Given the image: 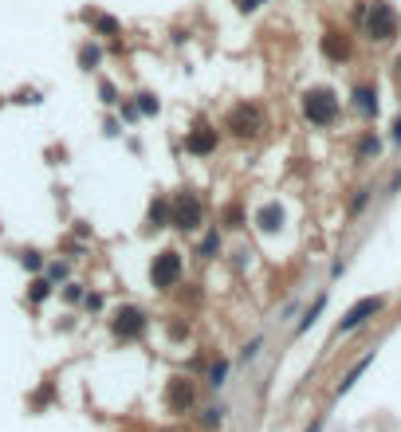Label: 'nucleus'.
<instances>
[{
  "instance_id": "obj_1",
  "label": "nucleus",
  "mask_w": 401,
  "mask_h": 432,
  "mask_svg": "<svg viewBox=\"0 0 401 432\" xmlns=\"http://www.w3.org/2000/svg\"><path fill=\"white\" fill-rule=\"evenodd\" d=\"M205 220V208H201V197L197 192H177V201H170V224L177 232H197Z\"/></svg>"
},
{
  "instance_id": "obj_2",
  "label": "nucleus",
  "mask_w": 401,
  "mask_h": 432,
  "mask_svg": "<svg viewBox=\"0 0 401 432\" xmlns=\"http://www.w3.org/2000/svg\"><path fill=\"white\" fill-rule=\"evenodd\" d=\"M303 114H307V122H315V126H330V122L339 118V98H335V91H327V87L307 91L303 95Z\"/></svg>"
},
{
  "instance_id": "obj_3",
  "label": "nucleus",
  "mask_w": 401,
  "mask_h": 432,
  "mask_svg": "<svg viewBox=\"0 0 401 432\" xmlns=\"http://www.w3.org/2000/svg\"><path fill=\"white\" fill-rule=\"evenodd\" d=\"M181 271H185L181 255L173 252V248H166V252H158L154 255V264H150V283H154L158 291H170V287L181 283Z\"/></svg>"
},
{
  "instance_id": "obj_4",
  "label": "nucleus",
  "mask_w": 401,
  "mask_h": 432,
  "mask_svg": "<svg viewBox=\"0 0 401 432\" xmlns=\"http://www.w3.org/2000/svg\"><path fill=\"white\" fill-rule=\"evenodd\" d=\"M366 36L374 39V44H386V39L398 36V16L389 4H370V12H366Z\"/></svg>"
},
{
  "instance_id": "obj_5",
  "label": "nucleus",
  "mask_w": 401,
  "mask_h": 432,
  "mask_svg": "<svg viewBox=\"0 0 401 432\" xmlns=\"http://www.w3.org/2000/svg\"><path fill=\"white\" fill-rule=\"evenodd\" d=\"M146 311H138V307H122L118 314H114V323H110V330H114V338H122V342H134V338L146 334Z\"/></svg>"
},
{
  "instance_id": "obj_6",
  "label": "nucleus",
  "mask_w": 401,
  "mask_h": 432,
  "mask_svg": "<svg viewBox=\"0 0 401 432\" xmlns=\"http://www.w3.org/2000/svg\"><path fill=\"white\" fill-rule=\"evenodd\" d=\"M386 307V299L382 295H370V299H358L350 307V311L342 314V323H339V334H350V330H358V326H366L370 318H374L377 311Z\"/></svg>"
},
{
  "instance_id": "obj_7",
  "label": "nucleus",
  "mask_w": 401,
  "mask_h": 432,
  "mask_svg": "<svg viewBox=\"0 0 401 432\" xmlns=\"http://www.w3.org/2000/svg\"><path fill=\"white\" fill-rule=\"evenodd\" d=\"M217 142H220V134L213 130V126H193V130L185 134V150L193 157H208V154H217Z\"/></svg>"
},
{
  "instance_id": "obj_8",
  "label": "nucleus",
  "mask_w": 401,
  "mask_h": 432,
  "mask_svg": "<svg viewBox=\"0 0 401 432\" xmlns=\"http://www.w3.org/2000/svg\"><path fill=\"white\" fill-rule=\"evenodd\" d=\"M236 138H252L256 130H260V110L256 107H248V102H240V107L229 114V122H224Z\"/></svg>"
},
{
  "instance_id": "obj_9",
  "label": "nucleus",
  "mask_w": 401,
  "mask_h": 432,
  "mask_svg": "<svg viewBox=\"0 0 401 432\" xmlns=\"http://www.w3.org/2000/svg\"><path fill=\"white\" fill-rule=\"evenodd\" d=\"M193 381H185V377H173L170 381V408H177V413H181V408H189L193 405Z\"/></svg>"
},
{
  "instance_id": "obj_10",
  "label": "nucleus",
  "mask_w": 401,
  "mask_h": 432,
  "mask_svg": "<svg viewBox=\"0 0 401 432\" xmlns=\"http://www.w3.org/2000/svg\"><path fill=\"white\" fill-rule=\"evenodd\" d=\"M256 228H260V232H280L283 228V208H280V204H276V201L264 204V208L256 213Z\"/></svg>"
},
{
  "instance_id": "obj_11",
  "label": "nucleus",
  "mask_w": 401,
  "mask_h": 432,
  "mask_svg": "<svg viewBox=\"0 0 401 432\" xmlns=\"http://www.w3.org/2000/svg\"><path fill=\"white\" fill-rule=\"evenodd\" d=\"M354 107L362 110L366 118H374V114H377V95H374V87H358V91H354Z\"/></svg>"
},
{
  "instance_id": "obj_12",
  "label": "nucleus",
  "mask_w": 401,
  "mask_h": 432,
  "mask_svg": "<svg viewBox=\"0 0 401 432\" xmlns=\"http://www.w3.org/2000/svg\"><path fill=\"white\" fill-rule=\"evenodd\" d=\"M323 51H327L330 60H346V55H350V44H346L339 32H327V36H323Z\"/></svg>"
},
{
  "instance_id": "obj_13",
  "label": "nucleus",
  "mask_w": 401,
  "mask_h": 432,
  "mask_svg": "<svg viewBox=\"0 0 401 432\" xmlns=\"http://www.w3.org/2000/svg\"><path fill=\"white\" fill-rule=\"evenodd\" d=\"M87 20L95 24V32H98V36H118V32H122V24H118V20H114V16H103V12H87Z\"/></svg>"
},
{
  "instance_id": "obj_14",
  "label": "nucleus",
  "mask_w": 401,
  "mask_h": 432,
  "mask_svg": "<svg viewBox=\"0 0 401 432\" xmlns=\"http://www.w3.org/2000/svg\"><path fill=\"white\" fill-rule=\"evenodd\" d=\"M370 361H374V354H366V358L362 361H358V366H354V370L350 373H346V377H342V385H339V389H335V393H350V389H354V381H358V377H362V373H366V366H370Z\"/></svg>"
},
{
  "instance_id": "obj_15",
  "label": "nucleus",
  "mask_w": 401,
  "mask_h": 432,
  "mask_svg": "<svg viewBox=\"0 0 401 432\" xmlns=\"http://www.w3.org/2000/svg\"><path fill=\"white\" fill-rule=\"evenodd\" d=\"M166 224H170V201H154L150 204V228H166Z\"/></svg>"
},
{
  "instance_id": "obj_16",
  "label": "nucleus",
  "mask_w": 401,
  "mask_h": 432,
  "mask_svg": "<svg viewBox=\"0 0 401 432\" xmlns=\"http://www.w3.org/2000/svg\"><path fill=\"white\" fill-rule=\"evenodd\" d=\"M98 60H103V48H95V44H83V48H79V67H83V71H91Z\"/></svg>"
},
{
  "instance_id": "obj_17",
  "label": "nucleus",
  "mask_w": 401,
  "mask_h": 432,
  "mask_svg": "<svg viewBox=\"0 0 401 432\" xmlns=\"http://www.w3.org/2000/svg\"><path fill=\"white\" fill-rule=\"evenodd\" d=\"M134 98H138V102H134V107H138V114H158V110H161L158 95H150V91H142V95H134Z\"/></svg>"
},
{
  "instance_id": "obj_18",
  "label": "nucleus",
  "mask_w": 401,
  "mask_h": 432,
  "mask_svg": "<svg viewBox=\"0 0 401 432\" xmlns=\"http://www.w3.org/2000/svg\"><path fill=\"white\" fill-rule=\"evenodd\" d=\"M224 377H229V361H213V366H208V385H213V389H220V385H224Z\"/></svg>"
},
{
  "instance_id": "obj_19",
  "label": "nucleus",
  "mask_w": 401,
  "mask_h": 432,
  "mask_svg": "<svg viewBox=\"0 0 401 432\" xmlns=\"http://www.w3.org/2000/svg\"><path fill=\"white\" fill-rule=\"evenodd\" d=\"M220 252V232H208L205 240H201V260H213Z\"/></svg>"
},
{
  "instance_id": "obj_20",
  "label": "nucleus",
  "mask_w": 401,
  "mask_h": 432,
  "mask_svg": "<svg viewBox=\"0 0 401 432\" xmlns=\"http://www.w3.org/2000/svg\"><path fill=\"white\" fill-rule=\"evenodd\" d=\"M323 307H327V295H323V299H319L315 307H311V311L303 314V323H299V334H303V330H311V326H315V318H319V314H323Z\"/></svg>"
},
{
  "instance_id": "obj_21",
  "label": "nucleus",
  "mask_w": 401,
  "mask_h": 432,
  "mask_svg": "<svg viewBox=\"0 0 401 432\" xmlns=\"http://www.w3.org/2000/svg\"><path fill=\"white\" fill-rule=\"evenodd\" d=\"M48 295H51V283H48V279H36V283H32V291H28V299H32V303H44Z\"/></svg>"
},
{
  "instance_id": "obj_22",
  "label": "nucleus",
  "mask_w": 401,
  "mask_h": 432,
  "mask_svg": "<svg viewBox=\"0 0 401 432\" xmlns=\"http://www.w3.org/2000/svg\"><path fill=\"white\" fill-rule=\"evenodd\" d=\"M67 276H71V267H67V264H51L48 267V283H63Z\"/></svg>"
},
{
  "instance_id": "obj_23",
  "label": "nucleus",
  "mask_w": 401,
  "mask_h": 432,
  "mask_svg": "<svg viewBox=\"0 0 401 432\" xmlns=\"http://www.w3.org/2000/svg\"><path fill=\"white\" fill-rule=\"evenodd\" d=\"M98 95H103V102H107V107H118V102H122L118 91H114V83H103V87H98Z\"/></svg>"
},
{
  "instance_id": "obj_24",
  "label": "nucleus",
  "mask_w": 401,
  "mask_h": 432,
  "mask_svg": "<svg viewBox=\"0 0 401 432\" xmlns=\"http://www.w3.org/2000/svg\"><path fill=\"white\" fill-rule=\"evenodd\" d=\"M201 420H205L208 429H217L220 420H224V408H220V405H213V408H205V417H201Z\"/></svg>"
},
{
  "instance_id": "obj_25",
  "label": "nucleus",
  "mask_w": 401,
  "mask_h": 432,
  "mask_svg": "<svg viewBox=\"0 0 401 432\" xmlns=\"http://www.w3.org/2000/svg\"><path fill=\"white\" fill-rule=\"evenodd\" d=\"M20 264H24L28 271H39V267H44V260H39V252H24V255H20Z\"/></svg>"
},
{
  "instance_id": "obj_26",
  "label": "nucleus",
  "mask_w": 401,
  "mask_h": 432,
  "mask_svg": "<svg viewBox=\"0 0 401 432\" xmlns=\"http://www.w3.org/2000/svg\"><path fill=\"white\" fill-rule=\"evenodd\" d=\"M63 299H67V303H79V299H83V287H79V283H67V287H63Z\"/></svg>"
},
{
  "instance_id": "obj_27",
  "label": "nucleus",
  "mask_w": 401,
  "mask_h": 432,
  "mask_svg": "<svg viewBox=\"0 0 401 432\" xmlns=\"http://www.w3.org/2000/svg\"><path fill=\"white\" fill-rule=\"evenodd\" d=\"M260 346H264V338H252V342L244 346V354H240V358H244V361H248V358H256V354H260Z\"/></svg>"
},
{
  "instance_id": "obj_28",
  "label": "nucleus",
  "mask_w": 401,
  "mask_h": 432,
  "mask_svg": "<svg viewBox=\"0 0 401 432\" xmlns=\"http://www.w3.org/2000/svg\"><path fill=\"white\" fill-rule=\"evenodd\" d=\"M87 311H103V295H83Z\"/></svg>"
},
{
  "instance_id": "obj_29",
  "label": "nucleus",
  "mask_w": 401,
  "mask_h": 432,
  "mask_svg": "<svg viewBox=\"0 0 401 432\" xmlns=\"http://www.w3.org/2000/svg\"><path fill=\"white\" fill-rule=\"evenodd\" d=\"M224 220H229V228H240V208H229V213H224Z\"/></svg>"
},
{
  "instance_id": "obj_30",
  "label": "nucleus",
  "mask_w": 401,
  "mask_h": 432,
  "mask_svg": "<svg viewBox=\"0 0 401 432\" xmlns=\"http://www.w3.org/2000/svg\"><path fill=\"white\" fill-rule=\"evenodd\" d=\"M16 102H32V107H36V102H39V91H20V98H16Z\"/></svg>"
},
{
  "instance_id": "obj_31",
  "label": "nucleus",
  "mask_w": 401,
  "mask_h": 432,
  "mask_svg": "<svg viewBox=\"0 0 401 432\" xmlns=\"http://www.w3.org/2000/svg\"><path fill=\"white\" fill-rule=\"evenodd\" d=\"M370 154H377V138H366L362 142V157H370Z\"/></svg>"
},
{
  "instance_id": "obj_32",
  "label": "nucleus",
  "mask_w": 401,
  "mask_h": 432,
  "mask_svg": "<svg viewBox=\"0 0 401 432\" xmlns=\"http://www.w3.org/2000/svg\"><path fill=\"white\" fill-rule=\"evenodd\" d=\"M236 4H240V12H256L260 8V0H236Z\"/></svg>"
},
{
  "instance_id": "obj_33",
  "label": "nucleus",
  "mask_w": 401,
  "mask_h": 432,
  "mask_svg": "<svg viewBox=\"0 0 401 432\" xmlns=\"http://www.w3.org/2000/svg\"><path fill=\"white\" fill-rule=\"evenodd\" d=\"M122 114H126V118L134 122V118H138V107H134V102H122Z\"/></svg>"
},
{
  "instance_id": "obj_34",
  "label": "nucleus",
  "mask_w": 401,
  "mask_h": 432,
  "mask_svg": "<svg viewBox=\"0 0 401 432\" xmlns=\"http://www.w3.org/2000/svg\"><path fill=\"white\" fill-rule=\"evenodd\" d=\"M393 142H398V145H401V118H398V122H393Z\"/></svg>"
},
{
  "instance_id": "obj_35",
  "label": "nucleus",
  "mask_w": 401,
  "mask_h": 432,
  "mask_svg": "<svg viewBox=\"0 0 401 432\" xmlns=\"http://www.w3.org/2000/svg\"><path fill=\"white\" fill-rule=\"evenodd\" d=\"M319 429H323V424H319V420H315V424H311V429H307V432H319Z\"/></svg>"
},
{
  "instance_id": "obj_36",
  "label": "nucleus",
  "mask_w": 401,
  "mask_h": 432,
  "mask_svg": "<svg viewBox=\"0 0 401 432\" xmlns=\"http://www.w3.org/2000/svg\"><path fill=\"white\" fill-rule=\"evenodd\" d=\"M398 79H401V63H398Z\"/></svg>"
}]
</instances>
